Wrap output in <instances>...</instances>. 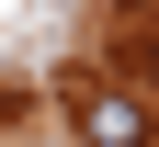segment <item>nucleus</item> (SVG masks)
Returning a JSON list of instances; mask_svg holds the SVG:
<instances>
[{
  "label": "nucleus",
  "instance_id": "obj_1",
  "mask_svg": "<svg viewBox=\"0 0 159 147\" xmlns=\"http://www.w3.org/2000/svg\"><path fill=\"white\" fill-rule=\"evenodd\" d=\"M68 113H80V136H91V147H148V102L114 91V79H80Z\"/></svg>",
  "mask_w": 159,
  "mask_h": 147
},
{
  "label": "nucleus",
  "instance_id": "obj_2",
  "mask_svg": "<svg viewBox=\"0 0 159 147\" xmlns=\"http://www.w3.org/2000/svg\"><path fill=\"white\" fill-rule=\"evenodd\" d=\"M136 79H148V91H159V23L136 34Z\"/></svg>",
  "mask_w": 159,
  "mask_h": 147
}]
</instances>
